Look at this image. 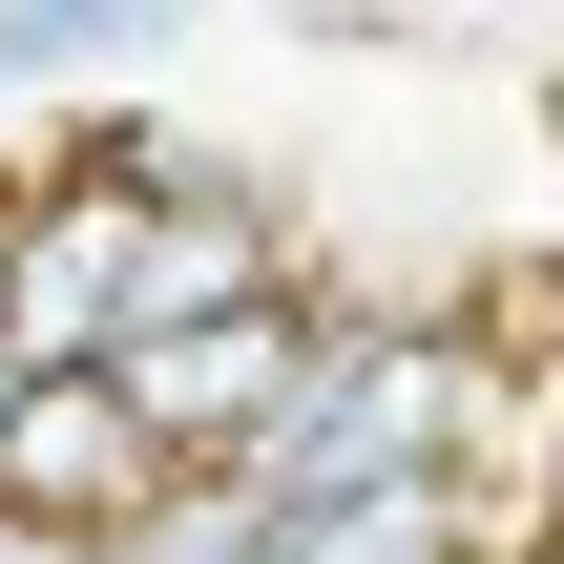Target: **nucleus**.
<instances>
[{
  "mask_svg": "<svg viewBox=\"0 0 564 564\" xmlns=\"http://www.w3.org/2000/svg\"><path fill=\"white\" fill-rule=\"evenodd\" d=\"M0 564H126V544H63V523H0Z\"/></svg>",
  "mask_w": 564,
  "mask_h": 564,
  "instance_id": "obj_5",
  "label": "nucleus"
},
{
  "mask_svg": "<svg viewBox=\"0 0 564 564\" xmlns=\"http://www.w3.org/2000/svg\"><path fill=\"white\" fill-rule=\"evenodd\" d=\"M460 544H481V502H460V481H377V502L272 523V564H460Z\"/></svg>",
  "mask_w": 564,
  "mask_h": 564,
  "instance_id": "obj_4",
  "label": "nucleus"
},
{
  "mask_svg": "<svg viewBox=\"0 0 564 564\" xmlns=\"http://www.w3.org/2000/svg\"><path fill=\"white\" fill-rule=\"evenodd\" d=\"M314 293H251V314H188V335H126L105 356V398H126V440L167 460V481H230L272 419H293V377H314Z\"/></svg>",
  "mask_w": 564,
  "mask_h": 564,
  "instance_id": "obj_2",
  "label": "nucleus"
},
{
  "mask_svg": "<svg viewBox=\"0 0 564 564\" xmlns=\"http://www.w3.org/2000/svg\"><path fill=\"white\" fill-rule=\"evenodd\" d=\"M167 502V460L126 440L105 377H0V523H63V544H126Z\"/></svg>",
  "mask_w": 564,
  "mask_h": 564,
  "instance_id": "obj_3",
  "label": "nucleus"
},
{
  "mask_svg": "<svg viewBox=\"0 0 564 564\" xmlns=\"http://www.w3.org/2000/svg\"><path fill=\"white\" fill-rule=\"evenodd\" d=\"M481 419H502V356H481V335H440V314L314 335V377H293V419L230 460V502H251V523H314V502H377V481H460Z\"/></svg>",
  "mask_w": 564,
  "mask_h": 564,
  "instance_id": "obj_1",
  "label": "nucleus"
}]
</instances>
